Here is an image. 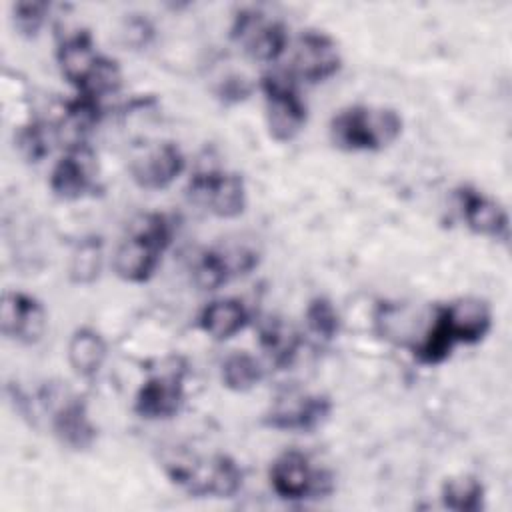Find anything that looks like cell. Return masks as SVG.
I'll return each instance as SVG.
<instances>
[{
	"label": "cell",
	"mask_w": 512,
	"mask_h": 512,
	"mask_svg": "<svg viewBox=\"0 0 512 512\" xmlns=\"http://www.w3.org/2000/svg\"><path fill=\"white\" fill-rule=\"evenodd\" d=\"M174 226L166 214L146 212L140 214L128 232V238L116 248L112 268L124 282L140 284L150 280L162 252L170 246Z\"/></svg>",
	"instance_id": "cell-1"
},
{
	"label": "cell",
	"mask_w": 512,
	"mask_h": 512,
	"mask_svg": "<svg viewBox=\"0 0 512 512\" xmlns=\"http://www.w3.org/2000/svg\"><path fill=\"white\" fill-rule=\"evenodd\" d=\"M330 140L346 152H374L390 146L402 134V118L392 108L354 104L330 120Z\"/></svg>",
	"instance_id": "cell-2"
},
{
	"label": "cell",
	"mask_w": 512,
	"mask_h": 512,
	"mask_svg": "<svg viewBox=\"0 0 512 512\" xmlns=\"http://www.w3.org/2000/svg\"><path fill=\"white\" fill-rule=\"evenodd\" d=\"M274 494L282 500H306L324 498L334 490V478L328 470L314 468L310 458L296 450H284L274 458L268 472Z\"/></svg>",
	"instance_id": "cell-3"
},
{
	"label": "cell",
	"mask_w": 512,
	"mask_h": 512,
	"mask_svg": "<svg viewBox=\"0 0 512 512\" xmlns=\"http://www.w3.org/2000/svg\"><path fill=\"white\" fill-rule=\"evenodd\" d=\"M266 102L268 132L276 142L294 140L306 124V104L298 96L292 74L268 72L260 80Z\"/></svg>",
	"instance_id": "cell-4"
},
{
	"label": "cell",
	"mask_w": 512,
	"mask_h": 512,
	"mask_svg": "<svg viewBox=\"0 0 512 512\" xmlns=\"http://www.w3.org/2000/svg\"><path fill=\"white\" fill-rule=\"evenodd\" d=\"M332 412V400L324 394L286 390L274 398L262 416V424L282 432H314Z\"/></svg>",
	"instance_id": "cell-5"
},
{
	"label": "cell",
	"mask_w": 512,
	"mask_h": 512,
	"mask_svg": "<svg viewBox=\"0 0 512 512\" xmlns=\"http://www.w3.org/2000/svg\"><path fill=\"white\" fill-rule=\"evenodd\" d=\"M188 198L218 218H236L246 208L244 178L216 168L196 172L188 182Z\"/></svg>",
	"instance_id": "cell-6"
},
{
	"label": "cell",
	"mask_w": 512,
	"mask_h": 512,
	"mask_svg": "<svg viewBox=\"0 0 512 512\" xmlns=\"http://www.w3.org/2000/svg\"><path fill=\"white\" fill-rule=\"evenodd\" d=\"M230 36L244 46V52L258 62H274L286 50L288 34L280 20H266L262 12L244 8L236 12Z\"/></svg>",
	"instance_id": "cell-7"
},
{
	"label": "cell",
	"mask_w": 512,
	"mask_h": 512,
	"mask_svg": "<svg viewBox=\"0 0 512 512\" xmlns=\"http://www.w3.org/2000/svg\"><path fill=\"white\" fill-rule=\"evenodd\" d=\"M96 154L88 142L68 146L56 160L48 186L62 200H78L96 188Z\"/></svg>",
	"instance_id": "cell-8"
},
{
	"label": "cell",
	"mask_w": 512,
	"mask_h": 512,
	"mask_svg": "<svg viewBox=\"0 0 512 512\" xmlns=\"http://www.w3.org/2000/svg\"><path fill=\"white\" fill-rule=\"evenodd\" d=\"M342 66L336 40L322 30H304L294 48L292 76L310 84L332 78Z\"/></svg>",
	"instance_id": "cell-9"
},
{
	"label": "cell",
	"mask_w": 512,
	"mask_h": 512,
	"mask_svg": "<svg viewBox=\"0 0 512 512\" xmlns=\"http://www.w3.org/2000/svg\"><path fill=\"white\" fill-rule=\"evenodd\" d=\"M456 204L460 208V214L464 218V224L480 236L508 242L510 238V222L506 210L486 196L482 190L462 184L454 190Z\"/></svg>",
	"instance_id": "cell-10"
},
{
	"label": "cell",
	"mask_w": 512,
	"mask_h": 512,
	"mask_svg": "<svg viewBox=\"0 0 512 512\" xmlns=\"http://www.w3.org/2000/svg\"><path fill=\"white\" fill-rule=\"evenodd\" d=\"M186 168V158L178 144L158 142L130 160V176L144 190L168 188Z\"/></svg>",
	"instance_id": "cell-11"
},
{
	"label": "cell",
	"mask_w": 512,
	"mask_h": 512,
	"mask_svg": "<svg viewBox=\"0 0 512 512\" xmlns=\"http://www.w3.org/2000/svg\"><path fill=\"white\" fill-rule=\"evenodd\" d=\"M46 310L44 306L26 292H4L0 326L2 334L20 344H36L46 330Z\"/></svg>",
	"instance_id": "cell-12"
},
{
	"label": "cell",
	"mask_w": 512,
	"mask_h": 512,
	"mask_svg": "<svg viewBox=\"0 0 512 512\" xmlns=\"http://www.w3.org/2000/svg\"><path fill=\"white\" fill-rule=\"evenodd\" d=\"M184 402V370H170L148 378L136 398L134 412L146 420H166L180 412Z\"/></svg>",
	"instance_id": "cell-13"
},
{
	"label": "cell",
	"mask_w": 512,
	"mask_h": 512,
	"mask_svg": "<svg viewBox=\"0 0 512 512\" xmlns=\"http://www.w3.org/2000/svg\"><path fill=\"white\" fill-rule=\"evenodd\" d=\"M258 266V254L244 246L210 248L194 266V282L200 290H216L234 276L248 274Z\"/></svg>",
	"instance_id": "cell-14"
},
{
	"label": "cell",
	"mask_w": 512,
	"mask_h": 512,
	"mask_svg": "<svg viewBox=\"0 0 512 512\" xmlns=\"http://www.w3.org/2000/svg\"><path fill=\"white\" fill-rule=\"evenodd\" d=\"M242 470L228 454H214L210 460L196 462L190 494L196 498H232L242 488Z\"/></svg>",
	"instance_id": "cell-15"
},
{
	"label": "cell",
	"mask_w": 512,
	"mask_h": 512,
	"mask_svg": "<svg viewBox=\"0 0 512 512\" xmlns=\"http://www.w3.org/2000/svg\"><path fill=\"white\" fill-rule=\"evenodd\" d=\"M52 430L62 446L70 450H88L96 442V426L88 416L86 402L80 396H64L52 414Z\"/></svg>",
	"instance_id": "cell-16"
},
{
	"label": "cell",
	"mask_w": 512,
	"mask_h": 512,
	"mask_svg": "<svg viewBox=\"0 0 512 512\" xmlns=\"http://www.w3.org/2000/svg\"><path fill=\"white\" fill-rule=\"evenodd\" d=\"M100 58L102 54L96 52L92 44V36L86 30H78L72 36H66L56 50L60 72L72 86H76L78 92L92 78L94 70L100 64Z\"/></svg>",
	"instance_id": "cell-17"
},
{
	"label": "cell",
	"mask_w": 512,
	"mask_h": 512,
	"mask_svg": "<svg viewBox=\"0 0 512 512\" xmlns=\"http://www.w3.org/2000/svg\"><path fill=\"white\" fill-rule=\"evenodd\" d=\"M442 310L456 344H476L492 328V312L484 300L460 298L442 304Z\"/></svg>",
	"instance_id": "cell-18"
},
{
	"label": "cell",
	"mask_w": 512,
	"mask_h": 512,
	"mask_svg": "<svg viewBox=\"0 0 512 512\" xmlns=\"http://www.w3.org/2000/svg\"><path fill=\"white\" fill-rule=\"evenodd\" d=\"M250 314L238 298H220L208 302L200 316L198 326L214 340H228L248 324Z\"/></svg>",
	"instance_id": "cell-19"
},
{
	"label": "cell",
	"mask_w": 512,
	"mask_h": 512,
	"mask_svg": "<svg viewBox=\"0 0 512 512\" xmlns=\"http://www.w3.org/2000/svg\"><path fill=\"white\" fill-rule=\"evenodd\" d=\"M106 340L102 334L90 326H80L72 332L70 342H68V364L70 368L82 376V378H92L98 374L106 360Z\"/></svg>",
	"instance_id": "cell-20"
},
{
	"label": "cell",
	"mask_w": 512,
	"mask_h": 512,
	"mask_svg": "<svg viewBox=\"0 0 512 512\" xmlns=\"http://www.w3.org/2000/svg\"><path fill=\"white\" fill-rule=\"evenodd\" d=\"M454 346H456V340L448 328L444 310L442 306H436L428 328L424 330L422 338L412 346V352L422 364L434 366L444 362L452 354Z\"/></svg>",
	"instance_id": "cell-21"
},
{
	"label": "cell",
	"mask_w": 512,
	"mask_h": 512,
	"mask_svg": "<svg viewBox=\"0 0 512 512\" xmlns=\"http://www.w3.org/2000/svg\"><path fill=\"white\" fill-rule=\"evenodd\" d=\"M442 504L454 512H478L484 506V486L472 474L450 476L440 490Z\"/></svg>",
	"instance_id": "cell-22"
},
{
	"label": "cell",
	"mask_w": 512,
	"mask_h": 512,
	"mask_svg": "<svg viewBox=\"0 0 512 512\" xmlns=\"http://www.w3.org/2000/svg\"><path fill=\"white\" fill-rule=\"evenodd\" d=\"M222 384L232 392H248L264 378L262 364L248 352H232L220 368Z\"/></svg>",
	"instance_id": "cell-23"
},
{
	"label": "cell",
	"mask_w": 512,
	"mask_h": 512,
	"mask_svg": "<svg viewBox=\"0 0 512 512\" xmlns=\"http://www.w3.org/2000/svg\"><path fill=\"white\" fill-rule=\"evenodd\" d=\"M298 344V334L278 320H270L260 330V346L264 354L270 358V362L278 368H284L294 360Z\"/></svg>",
	"instance_id": "cell-24"
},
{
	"label": "cell",
	"mask_w": 512,
	"mask_h": 512,
	"mask_svg": "<svg viewBox=\"0 0 512 512\" xmlns=\"http://www.w3.org/2000/svg\"><path fill=\"white\" fill-rule=\"evenodd\" d=\"M56 140V124H46L40 120L22 124L14 136V144L26 162H40L50 152V144Z\"/></svg>",
	"instance_id": "cell-25"
},
{
	"label": "cell",
	"mask_w": 512,
	"mask_h": 512,
	"mask_svg": "<svg viewBox=\"0 0 512 512\" xmlns=\"http://www.w3.org/2000/svg\"><path fill=\"white\" fill-rule=\"evenodd\" d=\"M102 270V240L88 236L78 242L72 252L68 276L74 284H92Z\"/></svg>",
	"instance_id": "cell-26"
},
{
	"label": "cell",
	"mask_w": 512,
	"mask_h": 512,
	"mask_svg": "<svg viewBox=\"0 0 512 512\" xmlns=\"http://www.w3.org/2000/svg\"><path fill=\"white\" fill-rule=\"evenodd\" d=\"M304 322L310 334L328 342L340 332V314L330 298L316 296L308 302L304 312Z\"/></svg>",
	"instance_id": "cell-27"
},
{
	"label": "cell",
	"mask_w": 512,
	"mask_h": 512,
	"mask_svg": "<svg viewBox=\"0 0 512 512\" xmlns=\"http://www.w3.org/2000/svg\"><path fill=\"white\" fill-rule=\"evenodd\" d=\"M50 6L46 2H16L12 6V20L22 36H36L46 20Z\"/></svg>",
	"instance_id": "cell-28"
},
{
	"label": "cell",
	"mask_w": 512,
	"mask_h": 512,
	"mask_svg": "<svg viewBox=\"0 0 512 512\" xmlns=\"http://www.w3.org/2000/svg\"><path fill=\"white\" fill-rule=\"evenodd\" d=\"M218 96L224 102H240L246 96H250V84L246 80H242V78H228L218 88Z\"/></svg>",
	"instance_id": "cell-29"
}]
</instances>
